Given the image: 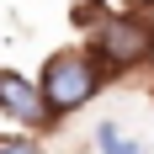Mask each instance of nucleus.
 <instances>
[{"label": "nucleus", "mask_w": 154, "mask_h": 154, "mask_svg": "<svg viewBox=\"0 0 154 154\" xmlns=\"http://www.w3.org/2000/svg\"><path fill=\"white\" fill-rule=\"evenodd\" d=\"M0 154H43L32 138H0Z\"/></svg>", "instance_id": "nucleus-6"}, {"label": "nucleus", "mask_w": 154, "mask_h": 154, "mask_svg": "<svg viewBox=\"0 0 154 154\" xmlns=\"http://www.w3.org/2000/svg\"><path fill=\"white\" fill-rule=\"evenodd\" d=\"M37 85V96H43V106L53 122H64L69 112L91 106L96 91H101V69H96V59L85 53V48H59V53H48L43 59V75L32 80Z\"/></svg>", "instance_id": "nucleus-1"}, {"label": "nucleus", "mask_w": 154, "mask_h": 154, "mask_svg": "<svg viewBox=\"0 0 154 154\" xmlns=\"http://www.w3.org/2000/svg\"><path fill=\"white\" fill-rule=\"evenodd\" d=\"M106 0H75V11H69V21H75V27H85V32H96L101 27V21H106Z\"/></svg>", "instance_id": "nucleus-5"}, {"label": "nucleus", "mask_w": 154, "mask_h": 154, "mask_svg": "<svg viewBox=\"0 0 154 154\" xmlns=\"http://www.w3.org/2000/svg\"><path fill=\"white\" fill-rule=\"evenodd\" d=\"M128 11H133V16H149V21H154V0H128Z\"/></svg>", "instance_id": "nucleus-7"}, {"label": "nucleus", "mask_w": 154, "mask_h": 154, "mask_svg": "<svg viewBox=\"0 0 154 154\" xmlns=\"http://www.w3.org/2000/svg\"><path fill=\"white\" fill-rule=\"evenodd\" d=\"M85 53L96 59L101 80L128 75V69H143V64H154V21L149 16H133V11H112L106 21L91 32Z\"/></svg>", "instance_id": "nucleus-2"}, {"label": "nucleus", "mask_w": 154, "mask_h": 154, "mask_svg": "<svg viewBox=\"0 0 154 154\" xmlns=\"http://www.w3.org/2000/svg\"><path fill=\"white\" fill-rule=\"evenodd\" d=\"M0 112L11 117V122H21V128H59L53 117H48V106H43V96H37V85L32 80H21L16 69H0Z\"/></svg>", "instance_id": "nucleus-3"}, {"label": "nucleus", "mask_w": 154, "mask_h": 154, "mask_svg": "<svg viewBox=\"0 0 154 154\" xmlns=\"http://www.w3.org/2000/svg\"><path fill=\"white\" fill-rule=\"evenodd\" d=\"M96 143H101V154H143V143H138V138H122V128H117V122H101Z\"/></svg>", "instance_id": "nucleus-4"}]
</instances>
